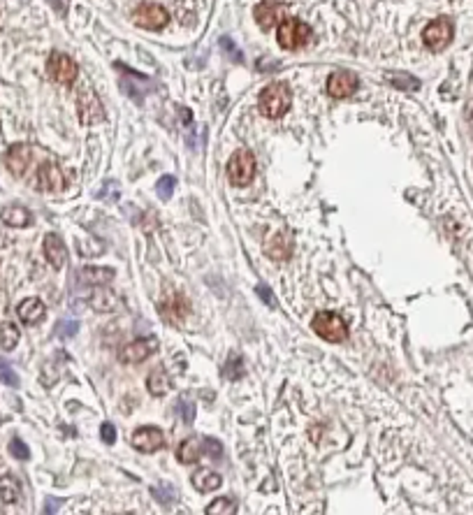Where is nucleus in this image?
Listing matches in <instances>:
<instances>
[{
    "label": "nucleus",
    "mask_w": 473,
    "mask_h": 515,
    "mask_svg": "<svg viewBox=\"0 0 473 515\" xmlns=\"http://www.w3.org/2000/svg\"><path fill=\"white\" fill-rule=\"evenodd\" d=\"M290 105H292V93L288 89V84H283V82H274V84L265 86L262 93H260V100H258L260 111H262L267 118L283 116L285 111L290 109Z\"/></svg>",
    "instance_id": "obj_1"
},
{
    "label": "nucleus",
    "mask_w": 473,
    "mask_h": 515,
    "mask_svg": "<svg viewBox=\"0 0 473 515\" xmlns=\"http://www.w3.org/2000/svg\"><path fill=\"white\" fill-rule=\"evenodd\" d=\"M311 327H313V332L325 341L341 343L348 339V325H346V320L334 311H318L313 316Z\"/></svg>",
    "instance_id": "obj_2"
},
{
    "label": "nucleus",
    "mask_w": 473,
    "mask_h": 515,
    "mask_svg": "<svg viewBox=\"0 0 473 515\" xmlns=\"http://www.w3.org/2000/svg\"><path fill=\"white\" fill-rule=\"evenodd\" d=\"M276 39L283 49H302L311 39V28L299 19H283L276 28Z\"/></svg>",
    "instance_id": "obj_3"
},
{
    "label": "nucleus",
    "mask_w": 473,
    "mask_h": 515,
    "mask_svg": "<svg viewBox=\"0 0 473 515\" xmlns=\"http://www.w3.org/2000/svg\"><path fill=\"white\" fill-rule=\"evenodd\" d=\"M253 177H256V158L246 149H239L228 163V179L232 186H249Z\"/></svg>",
    "instance_id": "obj_4"
},
{
    "label": "nucleus",
    "mask_w": 473,
    "mask_h": 515,
    "mask_svg": "<svg viewBox=\"0 0 473 515\" xmlns=\"http://www.w3.org/2000/svg\"><path fill=\"white\" fill-rule=\"evenodd\" d=\"M77 111L84 125H96L105 121V107L93 89H82L77 96Z\"/></svg>",
    "instance_id": "obj_5"
},
{
    "label": "nucleus",
    "mask_w": 473,
    "mask_h": 515,
    "mask_svg": "<svg viewBox=\"0 0 473 515\" xmlns=\"http://www.w3.org/2000/svg\"><path fill=\"white\" fill-rule=\"evenodd\" d=\"M452 39V24L448 19H434L427 28L422 33V42L425 47L431 49V51H441L450 44Z\"/></svg>",
    "instance_id": "obj_6"
},
{
    "label": "nucleus",
    "mask_w": 473,
    "mask_h": 515,
    "mask_svg": "<svg viewBox=\"0 0 473 515\" xmlns=\"http://www.w3.org/2000/svg\"><path fill=\"white\" fill-rule=\"evenodd\" d=\"M46 75L54 79L56 84H72L77 79V63L65 54H51L46 61Z\"/></svg>",
    "instance_id": "obj_7"
},
{
    "label": "nucleus",
    "mask_w": 473,
    "mask_h": 515,
    "mask_svg": "<svg viewBox=\"0 0 473 515\" xmlns=\"http://www.w3.org/2000/svg\"><path fill=\"white\" fill-rule=\"evenodd\" d=\"M161 348V343H158L156 336H146V339H135L130 343H125L121 348V362H128V365H137V362H142L146 358H151L153 353Z\"/></svg>",
    "instance_id": "obj_8"
},
{
    "label": "nucleus",
    "mask_w": 473,
    "mask_h": 515,
    "mask_svg": "<svg viewBox=\"0 0 473 515\" xmlns=\"http://www.w3.org/2000/svg\"><path fill=\"white\" fill-rule=\"evenodd\" d=\"M35 186L42 193H58V190L65 188V177L61 168L56 163H42L37 168V177H35Z\"/></svg>",
    "instance_id": "obj_9"
},
{
    "label": "nucleus",
    "mask_w": 473,
    "mask_h": 515,
    "mask_svg": "<svg viewBox=\"0 0 473 515\" xmlns=\"http://www.w3.org/2000/svg\"><path fill=\"white\" fill-rule=\"evenodd\" d=\"M170 15L165 12L161 5H142V8L135 10V15H132V21L139 28H146V30H161L165 24H168Z\"/></svg>",
    "instance_id": "obj_10"
},
{
    "label": "nucleus",
    "mask_w": 473,
    "mask_h": 515,
    "mask_svg": "<svg viewBox=\"0 0 473 515\" xmlns=\"http://www.w3.org/2000/svg\"><path fill=\"white\" fill-rule=\"evenodd\" d=\"M285 8L283 3H276V0H262V3L256 8V21L262 26L265 30L267 28H274L276 24H281L285 19Z\"/></svg>",
    "instance_id": "obj_11"
},
{
    "label": "nucleus",
    "mask_w": 473,
    "mask_h": 515,
    "mask_svg": "<svg viewBox=\"0 0 473 515\" xmlns=\"http://www.w3.org/2000/svg\"><path fill=\"white\" fill-rule=\"evenodd\" d=\"M165 437L158 427H137L132 434V446L142 453H156L158 448H163Z\"/></svg>",
    "instance_id": "obj_12"
},
{
    "label": "nucleus",
    "mask_w": 473,
    "mask_h": 515,
    "mask_svg": "<svg viewBox=\"0 0 473 515\" xmlns=\"http://www.w3.org/2000/svg\"><path fill=\"white\" fill-rule=\"evenodd\" d=\"M328 91L337 100L350 98L357 91V77L352 75V72H334V75L328 79Z\"/></svg>",
    "instance_id": "obj_13"
},
{
    "label": "nucleus",
    "mask_w": 473,
    "mask_h": 515,
    "mask_svg": "<svg viewBox=\"0 0 473 515\" xmlns=\"http://www.w3.org/2000/svg\"><path fill=\"white\" fill-rule=\"evenodd\" d=\"M265 253H267L271 260H288L292 253V240L290 235L281 230V233L271 235L267 242H265Z\"/></svg>",
    "instance_id": "obj_14"
},
{
    "label": "nucleus",
    "mask_w": 473,
    "mask_h": 515,
    "mask_svg": "<svg viewBox=\"0 0 473 515\" xmlns=\"http://www.w3.org/2000/svg\"><path fill=\"white\" fill-rule=\"evenodd\" d=\"M44 258L56 269L65 267V262H68V249H65V244H63V240L58 235H46L44 237Z\"/></svg>",
    "instance_id": "obj_15"
},
{
    "label": "nucleus",
    "mask_w": 473,
    "mask_h": 515,
    "mask_svg": "<svg viewBox=\"0 0 473 515\" xmlns=\"http://www.w3.org/2000/svg\"><path fill=\"white\" fill-rule=\"evenodd\" d=\"M30 158H33V149L28 144H15V147L8 151V156H5V165H8L15 174H24Z\"/></svg>",
    "instance_id": "obj_16"
},
{
    "label": "nucleus",
    "mask_w": 473,
    "mask_h": 515,
    "mask_svg": "<svg viewBox=\"0 0 473 515\" xmlns=\"http://www.w3.org/2000/svg\"><path fill=\"white\" fill-rule=\"evenodd\" d=\"M161 314L170 323H177V320H181L186 314H188V302L184 300V295L172 293L170 297H165V300L161 302Z\"/></svg>",
    "instance_id": "obj_17"
},
{
    "label": "nucleus",
    "mask_w": 473,
    "mask_h": 515,
    "mask_svg": "<svg viewBox=\"0 0 473 515\" xmlns=\"http://www.w3.org/2000/svg\"><path fill=\"white\" fill-rule=\"evenodd\" d=\"M44 305L37 300V297H28V300H24L21 305L17 307V316L19 320H24L26 325H35V323H39L44 318Z\"/></svg>",
    "instance_id": "obj_18"
},
{
    "label": "nucleus",
    "mask_w": 473,
    "mask_h": 515,
    "mask_svg": "<svg viewBox=\"0 0 473 515\" xmlns=\"http://www.w3.org/2000/svg\"><path fill=\"white\" fill-rule=\"evenodd\" d=\"M190 480H193V485H195V490L199 492H214L223 483V478L218 476L214 469H197Z\"/></svg>",
    "instance_id": "obj_19"
},
{
    "label": "nucleus",
    "mask_w": 473,
    "mask_h": 515,
    "mask_svg": "<svg viewBox=\"0 0 473 515\" xmlns=\"http://www.w3.org/2000/svg\"><path fill=\"white\" fill-rule=\"evenodd\" d=\"M202 455H204L202 441H199L197 437H188L181 446L177 448V460L181 462V464H195Z\"/></svg>",
    "instance_id": "obj_20"
},
{
    "label": "nucleus",
    "mask_w": 473,
    "mask_h": 515,
    "mask_svg": "<svg viewBox=\"0 0 473 515\" xmlns=\"http://www.w3.org/2000/svg\"><path fill=\"white\" fill-rule=\"evenodd\" d=\"M91 307L96 309V311H102V314L116 311V309H118V297L107 288H96L91 293Z\"/></svg>",
    "instance_id": "obj_21"
},
{
    "label": "nucleus",
    "mask_w": 473,
    "mask_h": 515,
    "mask_svg": "<svg viewBox=\"0 0 473 515\" xmlns=\"http://www.w3.org/2000/svg\"><path fill=\"white\" fill-rule=\"evenodd\" d=\"M0 219L10 228H26L33 221V216H30V211L24 207H8V209H3Z\"/></svg>",
    "instance_id": "obj_22"
},
{
    "label": "nucleus",
    "mask_w": 473,
    "mask_h": 515,
    "mask_svg": "<svg viewBox=\"0 0 473 515\" xmlns=\"http://www.w3.org/2000/svg\"><path fill=\"white\" fill-rule=\"evenodd\" d=\"M79 279L86 281L89 286H105L107 281L114 279V269L107 267H86L79 272Z\"/></svg>",
    "instance_id": "obj_23"
},
{
    "label": "nucleus",
    "mask_w": 473,
    "mask_h": 515,
    "mask_svg": "<svg viewBox=\"0 0 473 515\" xmlns=\"http://www.w3.org/2000/svg\"><path fill=\"white\" fill-rule=\"evenodd\" d=\"M19 497H21V487H19V480L12 476H5L0 480V504L10 506L17 504Z\"/></svg>",
    "instance_id": "obj_24"
},
{
    "label": "nucleus",
    "mask_w": 473,
    "mask_h": 515,
    "mask_svg": "<svg viewBox=\"0 0 473 515\" xmlns=\"http://www.w3.org/2000/svg\"><path fill=\"white\" fill-rule=\"evenodd\" d=\"M146 388H149L151 395H165L172 388V381L170 376L163 372V369H153V372L149 374V379H146Z\"/></svg>",
    "instance_id": "obj_25"
},
{
    "label": "nucleus",
    "mask_w": 473,
    "mask_h": 515,
    "mask_svg": "<svg viewBox=\"0 0 473 515\" xmlns=\"http://www.w3.org/2000/svg\"><path fill=\"white\" fill-rule=\"evenodd\" d=\"M19 343V329L15 323H0V351H12Z\"/></svg>",
    "instance_id": "obj_26"
},
{
    "label": "nucleus",
    "mask_w": 473,
    "mask_h": 515,
    "mask_svg": "<svg viewBox=\"0 0 473 515\" xmlns=\"http://www.w3.org/2000/svg\"><path fill=\"white\" fill-rule=\"evenodd\" d=\"M232 513H237V504L230 497H221L211 506H206V515H232Z\"/></svg>",
    "instance_id": "obj_27"
},
{
    "label": "nucleus",
    "mask_w": 473,
    "mask_h": 515,
    "mask_svg": "<svg viewBox=\"0 0 473 515\" xmlns=\"http://www.w3.org/2000/svg\"><path fill=\"white\" fill-rule=\"evenodd\" d=\"M390 84H395L397 89H406V91H418L420 89V82L416 77L411 75H404V72H390Z\"/></svg>",
    "instance_id": "obj_28"
},
{
    "label": "nucleus",
    "mask_w": 473,
    "mask_h": 515,
    "mask_svg": "<svg viewBox=\"0 0 473 515\" xmlns=\"http://www.w3.org/2000/svg\"><path fill=\"white\" fill-rule=\"evenodd\" d=\"M244 374V365H242V358L239 355H230L228 358V362H225V367H223V376L225 379H239V376Z\"/></svg>",
    "instance_id": "obj_29"
},
{
    "label": "nucleus",
    "mask_w": 473,
    "mask_h": 515,
    "mask_svg": "<svg viewBox=\"0 0 473 515\" xmlns=\"http://www.w3.org/2000/svg\"><path fill=\"white\" fill-rule=\"evenodd\" d=\"M54 332L56 336H61V339H70V336H75L79 332V323L72 318H63V320H58Z\"/></svg>",
    "instance_id": "obj_30"
},
{
    "label": "nucleus",
    "mask_w": 473,
    "mask_h": 515,
    "mask_svg": "<svg viewBox=\"0 0 473 515\" xmlns=\"http://www.w3.org/2000/svg\"><path fill=\"white\" fill-rule=\"evenodd\" d=\"M175 186H177V179L175 177H170V174H165L161 181H158V197L161 200H170L172 197V190H175Z\"/></svg>",
    "instance_id": "obj_31"
},
{
    "label": "nucleus",
    "mask_w": 473,
    "mask_h": 515,
    "mask_svg": "<svg viewBox=\"0 0 473 515\" xmlns=\"http://www.w3.org/2000/svg\"><path fill=\"white\" fill-rule=\"evenodd\" d=\"M202 451H204V455H209L211 460H221L223 458V446L218 444L216 439H211V437L202 439Z\"/></svg>",
    "instance_id": "obj_32"
},
{
    "label": "nucleus",
    "mask_w": 473,
    "mask_h": 515,
    "mask_svg": "<svg viewBox=\"0 0 473 515\" xmlns=\"http://www.w3.org/2000/svg\"><path fill=\"white\" fill-rule=\"evenodd\" d=\"M0 383H5V386H15V388L19 386L17 372L5 360H0Z\"/></svg>",
    "instance_id": "obj_33"
},
{
    "label": "nucleus",
    "mask_w": 473,
    "mask_h": 515,
    "mask_svg": "<svg viewBox=\"0 0 473 515\" xmlns=\"http://www.w3.org/2000/svg\"><path fill=\"white\" fill-rule=\"evenodd\" d=\"M177 408H179V415L184 418V422H193L195 420V404L188 399H179L177 401Z\"/></svg>",
    "instance_id": "obj_34"
},
{
    "label": "nucleus",
    "mask_w": 473,
    "mask_h": 515,
    "mask_svg": "<svg viewBox=\"0 0 473 515\" xmlns=\"http://www.w3.org/2000/svg\"><path fill=\"white\" fill-rule=\"evenodd\" d=\"M151 494L161 501V504H172V501H175V490H172L170 485L163 487V490L161 487H151Z\"/></svg>",
    "instance_id": "obj_35"
},
{
    "label": "nucleus",
    "mask_w": 473,
    "mask_h": 515,
    "mask_svg": "<svg viewBox=\"0 0 473 515\" xmlns=\"http://www.w3.org/2000/svg\"><path fill=\"white\" fill-rule=\"evenodd\" d=\"M10 451H12V455H15V458H19V460H28V458H30L28 446H26L21 439H12Z\"/></svg>",
    "instance_id": "obj_36"
},
{
    "label": "nucleus",
    "mask_w": 473,
    "mask_h": 515,
    "mask_svg": "<svg viewBox=\"0 0 473 515\" xmlns=\"http://www.w3.org/2000/svg\"><path fill=\"white\" fill-rule=\"evenodd\" d=\"M221 47H223V51L228 54L232 61H242V51H239L235 44H232V39L230 37H223L221 39Z\"/></svg>",
    "instance_id": "obj_37"
},
{
    "label": "nucleus",
    "mask_w": 473,
    "mask_h": 515,
    "mask_svg": "<svg viewBox=\"0 0 473 515\" xmlns=\"http://www.w3.org/2000/svg\"><path fill=\"white\" fill-rule=\"evenodd\" d=\"M100 437H102L105 444H109V446H111V444L116 441V427L111 425V422H105V425L100 427Z\"/></svg>",
    "instance_id": "obj_38"
},
{
    "label": "nucleus",
    "mask_w": 473,
    "mask_h": 515,
    "mask_svg": "<svg viewBox=\"0 0 473 515\" xmlns=\"http://www.w3.org/2000/svg\"><path fill=\"white\" fill-rule=\"evenodd\" d=\"M258 295L262 297V300L267 302V305H274V295L269 293V288H267V286H258Z\"/></svg>",
    "instance_id": "obj_39"
},
{
    "label": "nucleus",
    "mask_w": 473,
    "mask_h": 515,
    "mask_svg": "<svg viewBox=\"0 0 473 515\" xmlns=\"http://www.w3.org/2000/svg\"><path fill=\"white\" fill-rule=\"evenodd\" d=\"M466 118H469V125L473 128V102L469 105V107H466Z\"/></svg>",
    "instance_id": "obj_40"
}]
</instances>
